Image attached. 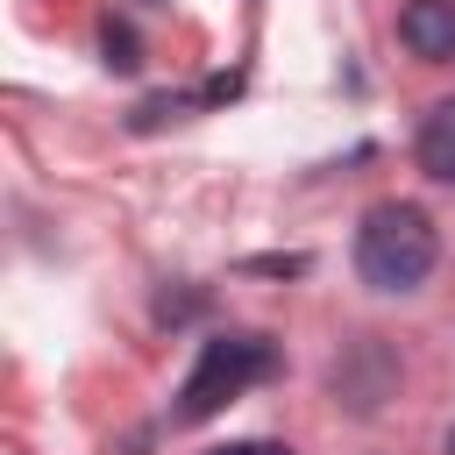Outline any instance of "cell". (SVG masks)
Segmentation results:
<instances>
[{
	"mask_svg": "<svg viewBox=\"0 0 455 455\" xmlns=\"http://www.w3.org/2000/svg\"><path fill=\"white\" fill-rule=\"evenodd\" d=\"M434 256H441L434 220L419 206H405V199L370 206L363 228H355V270H363L370 291H412V284H427Z\"/></svg>",
	"mask_w": 455,
	"mask_h": 455,
	"instance_id": "cell-1",
	"label": "cell"
},
{
	"mask_svg": "<svg viewBox=\"0 0 455 455\" xmlns=\"http://www.w3.org/2000/svg\"><path fill=\"white\" fill-rule=\"evenodd\" d=\"M398 36L419 64H455V0H405Z\"/></svg>",
	"mask_w": 455,
	"mask_h": 455,
	"instance_id": "cell-3",
	"label": "cell"
},
{
	"mask_svg": "<svg viewBox=\"0 0 455 455\" xmlns=\"http://www.w3.org/2000/svg\"><path fill=\"white\" fill-rule=\"evenodd\" d=\"M263 377H277V348H270L263 334H213V341L199 348L185 391H178V419H206V412H220L228 398H242L249 384H263Z\"/></svg>",
	"mask_w": 455,
	"mask_h": 455,
	"instance_id": "cell-2",
	"label": "cell"
},
{
	"mask_svg": "<svg viewBox=\"0 0 455 455\" xmlns=\"http://www.w3.org/2000/svg\"><path fill=\"white\" fill-rule=\"evenodd\" d=\"M100 57H107V71H135V64H142L135 28H128V21H107V28H100Z\"/></svg>",
	"mask_w": 455,
	"mask_h": 455,
	"instance_id": "cell-5",
	"label": "cell"
},
{
	"mask_svg": "<svg viewBox=\"0 0 455 455\" xmlns=\"http://www.w3.org/2000/svg\"><path fill=\"white\" fill-rule=\"evenodd\" d=\"M448 455H455V434H448Z\"/></svg>",
	"mask_w": 455,
	"mask_h": 455,
	"instance_id": "cell-7",
	"label": "cell"
},
{
	"mask_svg": "<svg viewBox=\"0 0 455 455\" xmlns=\"http://www.w3.org/2000/svg\"><path fill=\"white\" fill-rule=\"evenodd\" d=\"M206 455H291L284 441H228V448H206Z\"/></svg>",
	"mask_w": 455,
	"mask_h": 455,
	"instance_id": "cell-6",
	"label": "cell"
},
{
	"mask_svg": "<svg viewBox=\"0 0 455 455\" xmlns=\"http://www.w3.org/2000/svg\"><path fill=\"white\" fill-rule=\"evenodd\" d=\"M412 156L434 185H455V100H434L419 114V135H412Z\"/></svg>",
	"mask_w": 455,
	"mask_h": 455,
	"instance_id": "cell-4",
	"label": "cell"
}]
</instances>
